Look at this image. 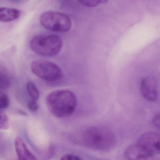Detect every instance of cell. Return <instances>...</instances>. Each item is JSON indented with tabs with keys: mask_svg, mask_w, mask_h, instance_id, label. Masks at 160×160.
<instances>
[{
	"mask_svg": "<svg viewBox=\"0 0 160 160\" xmlns=\"http://www.w3.org/2000/svg\"><path fill=\"white\" fill-rule=\"evenodd\" d=\"M26 87L28 94L32 98V100L37 101L39 99V94L36 85L32 82H30L27 84Z\"/></svg>",
	"mask_w": 160,
	"mask_h": 160,
	"instance_id": "obj_12",
	"label": "cell"
},
{
	"mask_svg": "<svg viewBox=\"0 0 160 160\" xmlns=\"http://www.w3.org/2000/svg\"><path fill=\"white\" fill-rule=\"evenodd\" d=\"M9 100L4 93L0 92V110L6 109L9 106Z\"/></svg>",
	"mask_w": 160,
	"mask_h": 160,
	"instance_id": "obj_14",
	"label": "cell"
},
{
	"mask_svg": "<svg viewBox=\"0 0 160 160\" xmlns=\"http://www.w3.org/2000/svg\"><path fill=\"white\" fill-rule=\"evenodd\" d=\"M39 21L43 27L53 32H68L72 25L71 20L67 15L54 11L43 13L39 18Z\"/></svg>",
	"mask_w": 160,
	"mask_h": 160,
	"instance_id": "obj_4",
	"label": "cell"
},
{
	"mask_svg": "<svg viewBox=\"0 0 160 160\" xmlns=\"http://www.w3.org/2000/svg\"><path fill=\"white\" fill-rule=\"evenodd\" d=\"M14 143L18 160H38L29 150L27 146L20 137L16 138Z\"/></svg>",
	"mask_w": 160,
	"mask_h": 160,
	"instance_id": "obj_9",
	"label": "cell"
},
{
	"mask_svg": "<svg viewBox=\"0 0 160 160\" xmlns=\"http://www.w3.org/2000/svg\"><path fill=\"white\" fill-rule=\"evenodd\" d=\"M141 90L143 96L147 100L156 101L158 99V86L156 80L152 77L143 79L141 84Z\"/></svg>",
	"mask_w": 160,
	"mask_h": 160,
	"instance_id": "obj_8",
	"label": "cell"
},
{
	"mask_svg": "<svg viewBox=\"0 0 160 160\" xmlns=\"http://www.w3.org/2000/svg\"><path fill=\"white\" fill-rule=\"evenodd\" d=\"M107 2V1H106V0H101V3H105Z\"/></svg>",
	"mask_w": 160,
	"mask_h": 160,
	"instance_id": "obj_19",
	"label": "cell"
},
{
	"mask_svg": "<svg viewBox=\"0 0 160 160\" xmlns=\"http://www.w3.org/2000/svg\"><path fill=\"white\" fill-rule=\"evenodd\" d=\"M78 2L85 6L95 7L100 3L101 0H82Z\"/></svg>",
	"mask_w": 160,
	"mask_h": 160,
	"instance_id": "obj_15",
	"label": "cell"
},
{
	"mask_svg": "<svg viewBox=\"0 0 160 160\" xmlns=\"http://www.w3.org/2000/svg\"><path fill=\"white\" fill-rule=\"evenodd\" d=\"M127 160H158L156 155L151 154L139 145H132L128 147L125 152Z\"/></svg>",
	"mask_w": 160,
	"mask_h": 160,
	"instance_id": "obj_7",
	"label": "cell"
},
{
	"mask_svg": "<svg viewBox=\"0 0 160 160\" xmlns=\"http://www.w3.org/2000/svg\"><path fill=\"white\" fill-rule=\"evenodd\" d=\"M46 103L52 114L63 118L69 116L75 111L77 98L75 94L69 90H56L48 95Z\"/></svg>",
	"mask_w": 160,
	"mask_h": 160,
	"instance_id": "obj_2",
	"label": "cell"
},
{
	"mask_svg": "<svg viewBox=\"0 0 160 160\" xmlns=\"http://www.w3.org/2000/svg\"><path fill=\"white\" fill-rule=\"evenodd\" d=\"M28 107L30 111L32 112H36L38 109V106L37 101L31 100L28 102Z\"/></svg>",
	"mask_w": 160,
	"mask_h": 160,
	"instance_id": "obj_16",
	"label": "cell"
},
{
	"mask_svg": "<svg viewBox=\"0 0 160 160\" xmlns=\"http://www.w3.org/2000/svg\"><path fill=\"white\" fill-rule=\"evenodd\" d=\"M62 45V38L55 35H38L34 37L30 42L33 51L46 56H55L58 54Z\"/></svg>",
	"mask_w": 160,
	"mask_h": 160,
	"instance_id": "obj_3",
	"label": "cell"
},
{
	"mask_svg": "<svg viewBox=\"0 0 160 160\" xmlns=\"http://www.w3.org/2000/svg\"><path fill=\"white\" fill-rule=\"evenodd\" d=\"M74 141L83 147L98 151H107L114 147L117 140L108 128L96 126L86 128L74 135Z\"/></svg>",
	"mask_w": 160,
	"mask_h": 160,
	"instance_id": "obj_1",
	"label": "cell"
},
{
	"mask_svg": "<svg viewBox=\"0 0 160 160\" xmlns=\"http://www.w3.org/2000/svg\"><path fill=\"white\" fill-rule=\"evenodd\" d=\"M137 144L154 155H160V134L156 132H146L138 139Z\"/></svg>",
	"mask_w": 160,
	"mask_h": 160,
	"instance_id": "obj_6",
	"label": "cell"
},
{
	"mask_svg": "<svg viewBox=\"0 0 160 160\" xmlns=\"http://www.w3.org/2000/svg\"><path fill=\"white\" fill-rule=\"evenodd\" d=\"M10 126V123L7 116L0 110V129L8 130Z\"/></svg>",
	"mask_w": 160,
	"mask_h": 160,
	"instance_id": "obj_13",
	"label": "cell"
},
{
	"mask_svg": "<svg viewBox=\"0 0 160 160\" xmlns=\"http://www.w3.org/2000/svg\"><path fill=\"white\" fill-rule=\"evenodd\" d=\"M31 69L35 75L47 81H56L62 77V72L60 67L49 61H34L31 65Z\"/></svg>",
	"mask_w": 160,
	"mask_h": 160,
	"instance_id": "obj_5",
	"label": "cell"
},
{
	"mask_svg": "<svg viewBox=\"0 0 160 160\" xmlns=\"http://www.w3.org/2000/svg\"><path fill=\"white\" fill-rule=\"evenodd\" d=\"M153 123L155 126L160 128V115L157 116L153 120Z\"/></svg>",
	"mask_w": 160,
	"mask_h": 160,
	"instance_id": "obj_18",
	"label": "cell"
},
{
	"mask_svg": "<svg viewBox=\"0 0 160 160\" xmlns=\"http://www.w3.org/2000/svg\"><path fill=\"white\" fill-rule=\"evenodd\" d=\"M11 78L7 70L0 67V89H6L10 85Z\"/></svg>",
	"mask_w": 160,
	"mask_h": 160,
	"instance_id": "obj_11",
	"label": "cell"
},
{
	"mask_svg": "<svg viewBox=\"0 0 160 160\" xmlns=\"http://www.w3.org/2000/svg\"><path fill=\"white\" fill-rule=\"evenodd\" d=\"M20 10L10 8L0 7V21L8 22L19 18Z\"/></svg>",
	"mask_w": 160,
	"mask_h": 160,
	"instance_id": "obj_10",
	"label": "cell"
},
{
	"mask_svg": "<svg viewBox=\"0 0 160 160\" xmlns=\"http://www.w3.org/2000/svg\"><path fill=\"white\" fill-rule=\"evenodd\" d=\"M60 160H83L82 158L72 154H67L63 156Z\"/></svg>",
	"mask_w": 160,
	"mask_h": 160,
	"instance_id": "obj_17",
	"label": "cell"
}]
</instances>
